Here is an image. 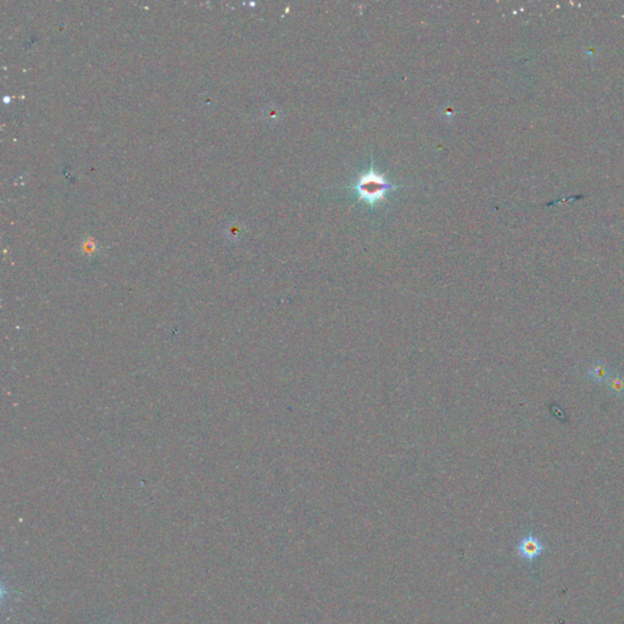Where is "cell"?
Returning <instances> with one entry per match:
<instances>
[{"mask_svg": "<svg viewBox=\"0 0 624 624\" xmlns=\"http://www.w3.org/2000/svg\"><path fill=\"white\" fill-rule=\"evenodd\" d=\"M352 188L359 195L360 200L366 201L371 206H375L378 202L384 200L385 194L389 191H393L395 186L371 166L367 171L360 175Z\"/></svg>", "mask_w": 624, "mask_h": 624, "instance_id": "cell-1", "label": "cell"}, {"mask_svg": "<svg viewBox=\"0 0 624 624\" xmlns=\"http://www.w3.org/2000/svg\"><path fill=\"white\" fill-rule=\"evenodd\" d=\"M516 549L517 554L521 558L529 562V564H533L535 559H538L545 552L546 546L538 536L530 533L519 540Z\"/></svg>", "mask_w": 624, "mask_h": 624, "instance_id": "cell-2", "label": "cell"}, {"mask_svg": "<svg viewBox=\"0 0 624 624\" xmlns=\"http://www.w3.org/2000/svg\"><path fill=\"white\" fill-rule=\"evenodd\" d=\"M588 377L591 382L594 383H604L605 381H609L611 378V371L609 366L605 365L604 362L597 361L593 366L588 368Z\"/></svg>", "mask_w": 624, "mask_h": 624, "instance_id": "cell-3", "label": "cell"}, {"mask_svg": "<svg viewBox=\"0 0 624 624\" xmlns=\"http://www.w3.org/2000/svg\"><path fill=\"white\" fill-rule=\"evenodd\" d=\"M224 234H226V237L230 240H232V242H237V240H239L240 238L243 237L242 224L237 221L228 222L226 228H224Z\"/></svg>", "mask_w": 624, "mask_h": 624, "instance_id": "cell-4", "label": "cell"}, {"mask_svg": "<svg viewBox=\"0 0 624 624\" xmlns=\"http://www.w3.org/2000/svg\"><path fill=\"white\" fill-rule=\"evenodd\" d=\"M609 390L613 395L624 394V378L623 377H611L609 382Z\"/></svg>", "mask_w": 624, "mask_h": 624, "instance_id": "cell-5", "label": "cell"}, {"mask_svg": "<svg viewBox=\"0 0 624 624\" xmlns=\"http://www.w3.org/2000/svg\"><path fill=\"white\" fill-rule=\"evenodd\" d=\"M266 116H267V118H268V120H273V121H275V120H277V118H278V116H279V114H278V110H277V109L268 108V109H267V114H266Z\"/></svg>", "mask_w": 624, "mask_h": 624, "instance_id": "cell-6", "label": "cell"}]
</instances>
